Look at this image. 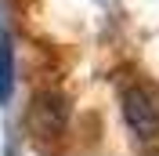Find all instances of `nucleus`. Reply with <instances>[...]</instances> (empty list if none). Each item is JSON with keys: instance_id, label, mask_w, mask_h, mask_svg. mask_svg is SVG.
Returning a JSON list of instances; mask_svg holds the SVG:
<instances>
[{"instance_id": "1", "label": "nucleus", "mask_w": 159, "mask_h": 156, "mask_svg": "<svg viewBox=\"0 0 159 156\" xmlns=\"http://www.w3.org/2000/svg\"><path fill=\"white\" fill-rule=\"evenodd\" d=\"M123 120H127L130 134L138 142H156L159 138V109L148 91H141V87L123 91Z\"/></svg>"}, {"instance_id": "2", "label": "nucleus", "mask_w": 159, "mask_h": 156, "mask_svg": "<svg viewBox=\"0 0 159 156\" xmlns=\"http://www.w3.org/2000/svg\"><path fill=\"white\" fill-rule=\"evenodd\" d=\"M11 91H15V44H11V33H0V102L7 105Z\"/></svg>"}]
</instances>
